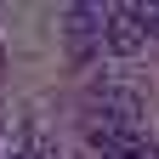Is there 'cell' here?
<instances>
[{
  "label": "cell",
  "mask_w": 159,
  "mask_h": 159,
  "mask_svg": "<svg viewBox=\"0 0 159 159\" xmlns=\"http://www.w3.org/2000/svg\"><path fill=\"white\" fill-rule=\"evenodd\" d=\"M102 46H108L114 57H136V51L148 46L136 6H108V11H102Z\"/></svg>",
  "instance_id": "obj_1"
},
{
  "label": "cell",
  "mask_w": 159,
  "mask_h": 159,
  "mask_svg": "<svg viewBox=\"0 0 159 159\" xmlns=\"http://www.w3.org/2000/svg\"><path fill=\"white\" fill-rule=\"evenodd\" d=\"M85 142L102 153V159H125L136 142H142V136L125 131V125H108V119H85Z\"/></svg>",
  "instance_id": "obj_3"
},
{
  "label": "cell",
  "mask_w": 159,
  "mask_h": 159,
  "mask_svg": "<svg viewBox=\"0 0 159 159\" xmlns=\"http://www.w3.org/2000/svg\"><path fill=\"white\" fill-rule=\"evenodd\" d=\"M97 46H102V6H68V57L85 68Z\"/></svg>",
  "instance_id": "obj_2"
},
{
  "label": "cell",
  "mask_w": 159,
  "mask_h": 159,
  "mask_svg": "<svg viewBox=\"0 0 159 159\" xmlns=\"http://www.w3.org/2000/svg\"><path fill=\"white\" fill-rule=\"evenodd\" d=\"M125 159H159V142H148V136H142V142H136V148H131Z\"/></svg>",
  "instance_id": "obj_6"
},
{
  "label": "cell",
  "mask_w": 159,
  "mask_h": 159,
  "mask_svg": "<svg viewBox=\"0 0 159 159\" xmlns=\"http://www.w3.org/2000/svg\"><path fill=\"white\" fill-rule=\"evenodd\" d=\"M11 159H34V153H11Z\"/></svg>",
  "instance_id": "obj_7"
},
{
  "label": "cell",
  "mask_w": 159,
  "mask_h": 159,
  "mask_svg": "<svg viewBox=\"0 0 159 159\" xmlns=\"http://www.w3.org/2000/svg\"><path fill=\"white\" fill-rule=\"evenodd\" d=\"M136 17H142V34H159V6H136Z\"/></svg>",
  "instance_id": "obj_5"
},
{
  "label": "cell",
  "mask_w": 159,
  "mask_h": 159,
  "mask_svg": "<svg viewBox=\"0 0 159 159\" xmlns=\"http://www.w3.org/2000/svg\"><path fill=\"white\" fill-rule=\"evenodd\" d=\"M97 108H102V119L108 125H136V114H142V97L136 91H119V85H102V97H97Z\"/></svg>",
  "instance_id": "obj_4"
}]
</instances>
